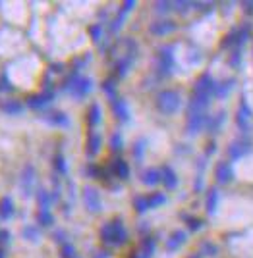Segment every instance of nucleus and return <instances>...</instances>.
Wrapping results in <instances>:
<instances>
[{
  "label": "nucleus",
  "mask_w": 253,
  "mask_h": 258,
  "mask_svg": "<svg viewBox=\"0 0 253 258\" xmlns=\"http://www.w3.org/2000/svg\"><path fill=\"white\" fill-rule=\"evenodd\" d=\"M99 235L103 243L120 247L128 241V229L124 227V222L120 218H114V220H110V222H107L105 226L100 227Z\"/></svg>",
  "instance_id": "obj_1"
},
{
  "label": "nucleus",
  "mask_w": 253,
  "mask_h": 258,
  "mask_svg": "<svg viewBox=\"0 0 253 258\" xmlns=\"http://www.w3.org/2000/svg\"><path fill=\"white\" fill-rule=\"evenodd\" d=\"M62 89L68 91L76 100H81V98H85L89 93H91V89H93V79H91V77L79 76V74L74 72V74H70V76L64 79Z\"/></svg>",
  "instance_id": "obj_2"
},
{
  "label": "nucleus",
  "mask_w": 253,
  "mask_h": 258,
  "mask_svg": "<svg viewBox=\"0 0 253 258\" xmlns=\"http://www.w3.org/2000/svg\"><path fill=\"white\" fill-rule=\"evenodd\" d=\"M110 106H112V112H114V118L120 119V121H130V106H128V102L124 100V98H116L114 102H110Z\"/></svg>",
  "instance_id": "obj_16"
},
{
  "label": "nucleus",
  "mask_w": 253,
  "mask_h": 258,
  "mask_svg": "<svg viewBox=\"0 0 253 258\" xmlns=\"http://www.w3.org/2000/svg\"><path fill=\"white\" fill-rule=\"evenodd\" d=\"M217 151V145H215V141L213 143H209V147H207V156H209L211 152H215Z\"/></svg>",
  "instance_id": "obj_50"
},
{
  "label": "nucleus",
  "mask_w": 253,
  "mask_h": 258,
  "mask_svg": "<svg viewBox=\"0 0 253 258\" xmlns=\"http://www.w3.org/2000/svg\"><path fill=\"white\" fill-rule=\"evenodd\" d=\"M85 173H87V177H99L100 170L95 164H87V166H85Z\"/></svg>",
  "instance_id": "obj_47"
},
{
  "label": "nucleus",
  "mask_w": 253,
  "mask_h": 258,
  "mask_svg": "<svg viewBox=\"0 0 253 258\" xmlns=\"http://www.w3.org/2000/svg\"><path fill=\"white\" fill-rule=\"evenodd\" d=\"M35 181H37V172H35L33 164H25L22 170V175H20V193L22 197L29 199L35 189Z\"/></svg>",
  "instance_id": "obj_5"
},
{
  "label": "nucleus",
  "mask_w": 253,
  "mask_h": 258,
  "mask_svg": "<svg viewBox=\"0 0 253 258\" xmlns=\"http://www.w3.org/2000/svg\"><path fill=\"white\" fill-rule=\"evenodd\" d=\"M100 147H103V137H100L97 131H89L87 135V145H85V152H87L89 158H93V156H97L100 151Z\"/></svg>",
  "instance_id": "obj_17"
},
{
  "label": "nucleus",
  "mask_w": 253,
  "mask_h": 258,
  "mask_svg": "<svg viewBox=\"0 0 253 258\" xmlns=\"http://www.w3.org/2000/svg\"><path fill=\"white\" fill-rule=\"evenodd\" d=\"M209 116L205 112H189L187 110V119H186V131L187 135H197L203 129L207 127Z\"/></svg>",
  "instance_id": "obj_8"
},
{
  "label": "nucleus",
  "mask_w": 253,
  "mask_h": 258,
  "mask_svg": "<svg viewBox=\"0 0 253 258\" xmlns=\"http://www.w3.org/2000/svg\"><path fill=\"white\" fill-rule=\"evenodd\" d=\"M22 237L23 239H27V241H31V243H39L41 241V229L39 226H23L22 227Z\"/></svg>",
  "instance_id": "obj_28"
},
{
  "label": "nucleus",
  "mask_w": 253,
  "mask_h": 258,
  "mask_svg": "<svg viewBox=\"0 0 253 258\" xmlns=\"http://www.w3.org/2000/svg\"><path fill=\"white\" fill-rule=\"evenodd\" d=\"M0 258H6V252H4V248L0 247Z\"/></svg>",
  "instance_id": "obj_52"
},
{
  "label": "nucleus",
  "mask_w": 253,
  "mask_h": 258,
  "mask_svg": "<svg viewBox=\"0 0 253 258\" xmlns=\"http://www.w3.org/2000/svg\"><path fill=\"white\" fill-rule=\"evenodd\" d=\"M133 208L137 214H145L149 210V201H147V195H137L133 197Z\"/></svg>",
  "instance_id": "obj_31"
},
{
  "label": "nucleus",
  "mask_w": 253,
  "mask_h": 258,
  "mask_svg": "<svg viewBox=\"0 0 253 258\" xmlns=\"http://www.w3.org/2000/svg\"><path fill=\"white\" fill-rule=\"evenodd\" d=\"M155 10L159 14H166V12L174 10V6H172V2H155Z\"/></svg>",
  "instance_id": "obj_42"
},
{
  "label": "nucleus",
  "mask_w": 253,
  "mask_h": 258,
  "mask_svg": "<svg viewBox=\"0 0 253 258\" xmlns=\"http://www.w3.org/2000/svg\"><path fill=\"white\" fill-rule=\"evenodd\" d=\"M0 110L4 114H10V116H20L23 112V104L16 98H6L2 104H0Z\"/></svg>",
  "instance_id": "obj_24"
},
{
  "label": "nucleus",
  "mask_w": 253,
  "mask_h": 258,
  "mask_svg": "<svg viewBox=\"0 0 253 258\" xmlns=\"http://www.w3.org/2000/svg\"><path fill=\"white\" fill-rule=\"evenodd\" d=\"M139 179H141V183L147 185V187H155V185L161 183V170H157V168H147V170H143Z\"/></svg>",
  "instance_id": "obj_25"
},
{
  "label": "nucleus",
  "mask_w": 253,
  "mask_h": 258,
  "mask_svg": "<svg viewBox=\"0 0 253 258\" xmlns=\"http://www.w3.org/2000/svg\"><path fill=\"white\" fill-rule=\"evenodd\" d=\"M174 70V44H165L157 52V72L161 77H166Z\"/></svg>",
  "instance_id": "obj_4"
},
{
  "label": "nucleus",
  "mask_w": 253,
  "mask_h": 258,
  "mask_svg": "<svg viewBox=\"0 0 253 258\" xmlns=\"http://www.w3.org/2000/svg\"><path fill=\"white\" fill-rule=\"evenodd\" d=\"M217 85L219 83L215 81V77L211 76V74H201L197 77V81H195V85H193V95L213 98L215 93H217Z\"/></svg>",
  "instance_id": "obj_6"
},
{
  "label": "nucleus",
  "mask_w": 253,
  "mask_h": 258,
  "mask_svg": "<svg viewBox=\"0 0 253 258\" xmlns=\"http://www.w3.org/2000/svg\"><path fill=\"white\" fill-rule=\"evenodd\" d=\"M180 106H182V97L174 89H165V91H161L157 95V110L161 114L172 116L180 110Z\"/></svg>",
  "instance_id": "obj_3"
},
{
  "label": "nucleus",
  "mask_w": 253,
  "mask_h": 258,
  "mask_svg": "<svg viewBox=\"0 0 253 258\" xmlns=\"http://www.w3.org/2000/svg\"><path fill=\"white\" fill-rule=\"evenodd\" d=\"M172 6H174V10L178 12V14H186L189 8H193V2H172Z\"/></svg>",
  "instance_id": "obj_41"
},
{
  "label": "nucleus",
  "mask_w": 253,
  "mask_h": 258,
  "mask_svg": "<svg viewBox=\"0 0 253 258\" xmlns=\"http://www.w3.org/2000/svg\"><path fill=\"white\" fill-rule=\"evenodd\" d=\"M251 106H249V102L245 98H242L240 104H238V112H236V125H238V129L243 131V133H247L251 129Z\"/></svg>",
  "instance_id": "obj_9"
},
{
  "label": "nucleus",
  "mask_w": 253,
  "mask_h": 258,
  "mask_svg": "<svg viewBox=\"0 0 253 258\" xmlns=\"http://www.w3.org/2000/svg\"><path fill=\"white\" fill-rule=\"evenodd\" d=\"M60 256L62 258H77L76 256V247H74L72 243H64V245L60 247Z\"/></svg>",
  "instance_id": "obj_39"
},
{
  "label": "nucleus",
  "mask_w": 253,
  "mask_h": 258,
  "mask_svg": "<svg viewBox=\"0 0 253 258\" xmlns=\"http://www.w3.org/2000/svg\"><path fill=\"white\" fill-rule=\"evenodd\" d=\"M37 222L41 227H50L55 224V216L50 210H37Z\"/></svg>",
  "instance_id": "obj_30"
},
{
  "label": "nucleus",
  "mask_w": 253,
  "mask_h": 258,
  "mask_svg": "<svg viewBox=\"0 0 253 258\" xmlns=\"http://www.w3.org/2000/svg\"><path fill=\"white\" fill-rule=\"evenodd\" d=\"M56 93L53 89H46L43 93H39V95H29L27 97V106L35 110V112H39V110H43L46 104H50L53 100H55Z\"/></svg>",
  "instance_id": "obj_10"
},
{
  "label": "nucleus",
  "mask_w": 253,
  "mask_h": 258,
  "mask_svg": "<svg viewBox=\"0 0 253 258\" xmlns=\"http://www.w3.org/2000/svg\"><path fill=\"white\" fill-rule=\"evenodd\" d=\"M53 241H55V243H60V245L68 243L66 231H64V229H55V231H53Z\"/></svg>",
  "instance_id": "obj_43"
},
{
  "label": "nucleus",
  "mask_w": 253,
  "mask_h": 258,
  "mask_svg": "<svg viewBox=\"0 0 253 258\" xmlns=\"http://www.w3.org/2000/svg\"><path fill=\"white\" fill-rule=\"evenodd\" d=\"M35 199H37L39 210H50V205H53V195L48 193L46 189L39 187V189L35 191Z\"/></svg>",
  "instance_id": "obj_27"
},
{
  "label": "nucleus",
  "mask_w": 253,
  "mask_h": 258,
  "mask_svg": "<svg viewBox=\"0 0 253 258\" xmlns=\"http://www.w3.org/2000/svg\"><path fill=\"white\" fill-rule=\"evenodd\" d=\"M16 214V206H14V199H12L10 195H4V197H0V220H4V222H8L12 220Z\"/></svg>",
  "instance_id": "obj_19"
},
{
  "label": "nucleus",
  "mask_w": 253,
  "mask_h": 258,
  "mask_svg": "<svg viewBox=\"0 0 253 258\" xmlns=\"http://www.w3.org/2000/svg\"><path fill=\"white\" fill-rule=\"evenodd\" d=\"M12 89H14V87L10 85L8 76H6V74H2V76H0V91H2V93H8V91H12Z\"/></svg>",
  "instance_id": "obj_46"
},
{
  "label": "nucleus",
  "mask_w": 253,
  "mask_h": 258,
  "mask_svg": "<svg viewBox=\"0 0 253 258\" xmlns=\"http://www.w3.org/2000/svg\"><path fill=\"white\" fill-rule=\"evenodd\" d=\"M81 199H83V205H85V210L91 212V214H99L103 210V199H100L99 189L95 187H83V193H81Z\"/></svg>",
  "instance_id": "obj_7"
},
{
  "label": "nucleus",
  "mask_w": 253,
  "mask_h": 258,
  "mask_svg": "<svg viewBox=\"0 0 253 258\" xmlns=\"http://www.w3.org/2000/svg\"><path fill=\"white\" fill-rule=\"evenodd\" d=\"M133 8H135V2H133V0H126V2L122 4V8L118 10V16H116V18L110 22V27H109L110 35H114V33L120 31L122 25H124V20H126V16H128Z\"/></svg>",
  "instance_id": "obj_12"
},
{
  "label": "nucleus",
  "mask_w": 253,
  "mask_h": 258,
  "mask_svg": "<svg viewBox=\"0 0 253 258\" xmlns=\"http://www.w3.org/2000/svg\"><path fill=\"white\" fill-rule=\"evenodd\" d=\"M44 121H46L48 125H55V127H68V125H70V118H68L64 112H60V110L46 112V114H44Z\"/></svg>",
  "instance_id": "obj_18"
},
{
  "label": "nucleus",
  "mask_w": 253,
  "mask_h": 258,
  "mask_svg": "<svg viewBox=\"0 0 253 258\" xmlns=\"http://www.w3.org/2000/svg\"><path fill=\"white\" fill-rule=\"evenodd\" d=\"M201 252H203L205 256H217V254H219V247L213 245L211 241H203V243H201Z\"/></svg>",
  "instance_id": "obj_37"
},
{
  "label": "nucleus",
  "mask_w": 253,
  "mask_h": 258,
  "mask_svg": "<svg viewBox=\"0 0 253 258\" xmlns=\"http://www.w3.org/2000/svg\"><path fill=\"white\" fill-rule=\"evenodd\" d=\"M222 121H224V112H219V114H215L213 118H209V121H207V129H209L211 133H217V131H220Z\"/></svg>",
  "instance_id": "obj_34"
},
{
  "label": "nucleus",
  "mask_w": 253,
  "mask_h": 258,
  "mask_svg": "<svg viewBox=\"0 0 253 258\" xmlns=\"http://www.w3.org/2000/svg\"><path fill=\"white\" fill-rule=\"evenodd\" d=\"M240 62H242V52H240V46H236V50L232 52L230 64L234 66V68H240Z\"/></svg>",
  "instance_id": "obj_45"
},
{
  "label": "nucleus",
  "mask_w": 253,
  "mask_h": 258,
  "mask_svg": "<svg viewBox=\"0 0 253 258\" xmlns=\"http://www.w3.org/2000/svg\"><path fill=\"white\" fill-rule=\"evenodd\" d=\"M100 89H103V93L107 95L110 102H114L116 98H118V89H116V83L112 81V79H105L103 83H100Z\"/></svg>",
  "instance_id": "obj_29"
},
{
  "label": "nucleus",
  "mask_w": 253,
  "mask_h": 258,
  "mask_svg": "<svg viewBox=\"0 0 253 258\" xmlns=\"http://www.w3.org/2000/svg\"><path fill=\"white\" fill-rule=\"evenodd\" d=\"M215 179L220 183V185H228V183L234 181V170L228 162H219L215 166Z\"/></svg>",
  "instance_id": "obj_14"
},
{
  "label": "nucleus",
  "mask_w": 253,
  "mask_h": 258,
  "mask_svg": "<svg viewBox=\"0 0 253 258\" xmlns=\"http://www.w3.org/2000/svg\"><path fill=\"white\" fill-rule=\"evenodd\" d=\"M232 89H234V79H226V81H222V83L217 85V93H215V97L224 98L226 95H230Z\"/></svg>",
  "instance_id": "obj_33"
},
{
  "label": "nucleus",
  "mask_w": 253,
  "mask_h": 258,
  "mask_svg": "<svg viewBox=\"0 0 253 258\" xmlns=\"http://www.w3.org/2000/svg\"><path fill=\"white\" fill-rule=\"evenodd\" d=\"M189 258H199V256H189Z\"/></svg>",
  "instance_id": "obj_53"
},
{
  "label": "nucleus",
  "mask_w": 253,
  "mask_h": 258,
  "mask_svg": "<svg viewBox=\"0 0 253 258\" xmlns=\"http://www.w3.org/2000/svg\"><path fill=\"white\" fill-rule=\"evenodd\" d=\"M50 72H56V74L62 72V64H53L50 66Z\"/></svg>",
  "instance_id": "obj_51"
},
{
  "label": "nucleus",
  "mask_w": 253,
  "mask_h": 258,
  "mask_svg": "<svg viewBox=\"0 0 253 258\" xmlns=\"http://www.w3.org/2000/svg\"><path fill=\"white\" fill-rule=\"evenodd\" d=\"M12 241V233L6 231V229H0V245H6Z\"/></svg>",
  "instance_id": "obj_48"
},
{
  "label": "nucleus",
  "mask_w": 253,
  "mask_h": 258,
  "mask_svg": "<svg viewBox=\"0 0 253 258\" xmlns=\"http://www.w3.org/2000/svg\"><path fill=\"white\" fill-rule=\"evenodd\" d=\"M161 181L168 191H174L178 187V175L170 166H163L161 168Z\"/></svg>",
  "instance_id": "obj_20"
},
{
  "label": "nucleus",
  "mask_w": 253,
  "mask_h": 258,
  "mask_svg": "<svg viewBox=\"0 0 253 258\" xmlns=\"http://www.w3.org/2000/svg\"><path fill=\"white\" fill-rule=\"evenodd\" d=\"M176 22H172V20H157L149 25V33L153 37H166V35L176 31Z\"/></svg>",
  "instance_id": "obj_13"
},
{
  "label": "nucleus",
  "mask_w": 253,
  "mask_h": 258,
  "mask_svg": "<svg viewBox=\"0 0 253 258\" xmlns=\"http://www.w3.org/2000/svg\"><path fill=\"white\" fill-rule=\"evenodd\" d=\"M249 152H251V143L249 141H232L230 145H228L226 154H228V158L232 162H238L242 160L243 156H247Z\"/></svg>",
  "instance_id": "obj_11"
},
{
  "label": "nucleus",
  "mask_w": 253,
  "mask_h": 258,
  "mask_svg": "<svg viewBox=\"0 0 253 258\" xmlns=\"http://www.w3.org/2000/svg\"><path fill=\"white\" fill-rule=\"evenodd\" d=\"M110 149L112 151H122L124 149V139H122V133H112L110 135Z\"/></svg>",
  "instance_id": "obj_38"
},
{
  "label": "nucleus",
  "mask_w": 253,
  "mask_h": 258,
  "mask_svg": "<svg viewBox=\"0 0 253 258\" xmlns=\"http://www.w3.org/2000/svg\"><path fill=\"white\" fill-rule=\"evenodd\" d=\"M187 227L191 231H199L203 227V220H199V218H187Z\"/></svg>",
  "instance_id": "obj_44"
},
{
  "label": "nucleus",
  "mask_w": 253,
  "mask_h": 258,
  "mask_svg": "<svg viewBox=\"0 0 253 258\" xmlns=\"http://www.w3.org/2000/svg\"><path fill=\"white\" fill-rule=\"evenodd\" d=\"M147 201H149V208H159V206L166 205V195L161 191H155V193L147 195Z\"/></svg>",
  "instance_id": "obj_32"
},
{
  "label": "nucleus",
  "mask_w": 253,
  "mask_h": 258,
  "mask_svg": "<svg viewBox=\"0 0 253 258\" xmlns=\"http://www.w3.org/2000/svg\"><path fill=\"white\" fill-rule=\"evenodd\" d=\"M155 248H157V241H155V237L147 235V237H143L141 247L133 252L132 258H153Z\"/></svg>",
  "instance_id": "obj_15"
},
{
  "label": "nucleus",
  "mask_w": 253,
  "mask_h": 258,
  "mask_svg": "<svg viewBox=\"0 0 253 258\" xmlns=\"http://www.w3.org/2000/svg\"><path fill=\"white\" fill-rule=\"evenodd\" d=\"M186 241H187V233H186V231H182V229H176V231H172V235L166 239V250L174 252V250H178V248L182 247Z\"/></svg>",
  "instance_id": "obj_21"
},
{
  "label": "nucleus",
  "mask_w": 253,
  "mask_h": 258,
  "mask_svg": "<svg viewBox=\"0 0 253 258\" xmlns=\"http://www.w3.org/2000/svg\"><path fill=\"white\" fill-rule=\"evenodd\" d=\"M219 199H220L219 189H217V187L209 189L207 199H205V210H207V214H209V216L217 214V208H219Z\"/></svg>",
  "instance_id": "obj_23"
},
{
  "label": "nucleus",
  "mask_w": 253,
  "mask_h": 258,
  "mask_svg": "<svg viewBox=\"0 0 253 258\" xmlns=\"http://www.w3.org/2000/svg\"><path fill=\"white\" fill-rule=\"evenodd\" d=\"M89 35H91V39H93L95 43H99L100 39H103V27H100V23H93V25L89 27Z\"/></svg>",
  "instance_id": "obj_40"
},
{
  "label": "nucleus",
  "mask_w": 253,
  "mask_h": 258,
  "mask_svg": "<svg viewBox=\"0 0 253 258\" xmlns=\"http://www.w3.org/2000/svg\"><path fill=\"white\" fill-rule=\"evenodd\" d=\"M145 149H147V145H145V139H139L135 145H133V158H135V162H141L143 160V154H145Z\"/></svg>",
  "instance_id": "obj_36"
},
{
  "label": "nucleus",
  "mask_w": 253,
  "mask_h": 258,
  "mask_svg": "<svg viewBox=\"0 0 253 258\" xmlns=\"http://www.w3.org/2000/svg\"><path fill=\"white\" fill-rule=\"evenodd\" d=\"M110 172L114 177H118L122 181H126L128 177H130V166H128V162L122 160V158H116V160L112 162V166H110Z\"/></svg>",
  "instance_id": "obj_22"
},
{
  "label": "nucleus",
  "mask_w": 253,
  "mask_h": 258,
  "mask_svg": "<svg viewBox=\"0 0 253 258\" xmlns=\"http://www.w3.org/2000/svg\"><path fill=\"white\" fill-rule=\"evenodd\" d=\"M53 166H55L56 173H60V175H66L68 173V164L62 154H56L55 158H53Z\"/></svg>",
  "instance_id": "obj_35"
},
{
  "label": "nucleus",
  "mask_w": 253,
  "mask_h": 258,
  "mask_svg": "<svg viewBox=\"0 0 253 258\" xmlns=\"http://www.w3.org/2000/svg\"><path fill=\"white\" fill-rule=\"evenodd\" d=\"M100 119H103V110H100V104L93 102L87 110V125L91 129L97 127V125L100 123Z\"/></svg>",
  "instance_id": "obj_26"
},
{
  "label": "nucleus",
  "mask_w": 253,
  "mask_h": 258,
  "mask_svg": "<svg viewBox=\"0 0 253 258\" xmlns=\"http://www.w3.org/2000/svg\"><path fill=\"white\" fill-rule=\"evenodd\" d=\"M243 10L247 14H253V2H243Z\"/></svg>",
  "instance_id": "obj_49"
}]
</instances>
